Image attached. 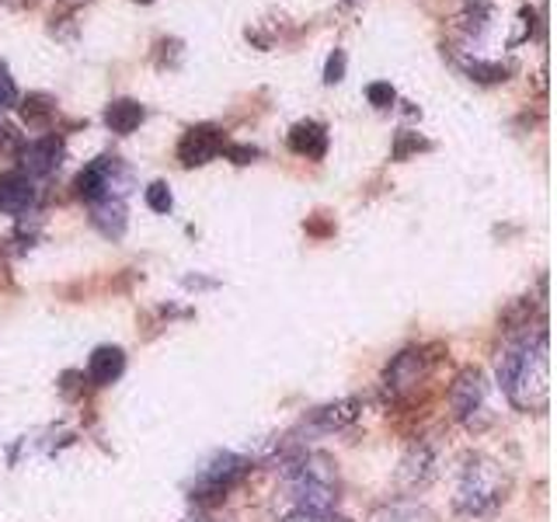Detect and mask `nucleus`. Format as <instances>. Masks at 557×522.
<instances>
[{"instance_id": "1", "label": "nucleus", "mask_w": 557, "mask_h": 522, "mask_svg": "<svg viewBox=\"0 0 557 522\" xmlns=\"http://www.w3.org/2000/svg\"><path fill=\"white\" fill-rule=\"evenodd\" d=\"M498 383L509 405L527 414H544L550 408V359H547V331L522 335L505 345L498 356Z\"/></svg>"}, {"instance_id": "2", "label": "nucleus", "mask_w": 557, "mask_h": 522, "mask_svg": "<svg viewBox=\"0 0 557 522\" xmlns=\"http://www.w3.org/2000/svg\"><path fill=\"white\" fill-rule=\"evenodd\" d=\"M286 498L293 512H313L327 515L338 509L342 501V481L338 463L327 452H304L286 467Z\"/></svg>"}, {"instance_id": "3", "label": "nucleus", "mask_w": 557, "mask_h": 522, "mask_svg": "<svg viewBox=\"0 0 557 522\" xmlns=\"http://www.w3.org/2000/svg\"><path fill=\"white\" fill-rule=\"evenodd\" d=\"M512 495V474L495 457L484 452H470L460 467L457 495H453V509L467 519H487L495 515Z\"/></svg>"}, {"instance_id": "4", "label": "nucleus", "mask_w": 557, "mask_h": 522, "mask_svg": "<svg viewBox=\"0 0 557 522\" xmlns=\"http://www.w3.org/2000/svg\"><path fill=\"white\" fill-rule=\"evenodd\" d=\"M133 185V174L129 167L119 164V157H98V161L87 164L81 174H77V196L91 206L98 199H122Z\"/></svg>"}, {"instance_id": "5", "label": "nucleus", "mask_w": 557, "mask_h": 522, "mask_svg": "<svg viewBox=\"0 0 557 522\" xmlns=\"http://www.w3.org/2000/svg\"><path fill=\"white\" fill-rule=\"evenodd\" d=\"M248 474H251V460L248 457H237V452H216V457L196 474V481H191L188 492L196 501L220 498V495L231 492V487H237Z\"/></svg>"}, {"instance_id": "6", "label": "nucleus", "mask_w": 557, "mask_h": 522, "mask_svg": "<svg viewBox=\"0 0 557 522\" xmlns=\"http://www.w3.org/2000/svg\"><path fill=\"white\" fill-rule=\"evenodd\" d=\"M422 376H425V352L422 348H405V352L387 365V373H383V390L397 400L408 390H414L418 383H422Z\"/></svg>"}, {"instance_id": "7", "label": "nucleus", "mask_w": 557, "mask_h": 522, "mask_svg": "<svg viewBox=\"0 0 557 522\" xmlns=\"http://www.w3.org/2000/svg\"><path fill=\"white\" fill-rule=\"evenodd\" d=\"M484 394H487V383L481 370H463L449 387V408L457 422H470L481 408H484Z\"/></svg>"}, {"instance_id": "8", "label": "nucleus", "mask_w": 557, "mask_h": 522, "mask_svg": "<svg viewBox=\"0 0 557 522\" xmlns=\"http://www.w3.org/2000/svg\"><path fill=\"white\" fill-rule=\"evenodd\" d=\"M223 147H226L223 133L216 126H191V129H185L182 144H178V161L185 167H202L213 161Z\"/></svg>"}, {"instance_id": "9", "label": "nucleus", "mask_w": 557, "mask_h": 522, "mask_svg": "<svg viewBox=\"0 0 557 522\" xmlns=\"http://www.w3.org/2000/svg\"><path fill=\"white\" fill-rule=\"evenodd\" d=\"M63 139L60 136H42L32 139V144L22 147V171L28 178H49L52 171L63 164Z\"/></svg>"}, {"instance_id": "10", "label": "nucleus", "mask_w": 557, "mask_h": 522, "mask_svg": "<svg viewBox=\"0 0 557 522\" xmlns=\"http://www.w3.org/2000/svg\"><path fill=\"white\" fill-rule=\"evenodd\" d=\"M435 477V452L432 446L418 443L405 452V460L397 467V487L400 492H422V487Z\"/></svg>"}, {"instance_id": "11", "label": "nucleus", "mask_w": 557, "mask_h": 522, "mask_svg": "<svg viewBox=\"0 0 557 522\" xmlns=\"http://www.w3.org/2000/svg\"><path fill=\"white\" fill-rule=\"evenodd\" d=\"M35 206V182L25 171H8L0 174V213L22 216Z\"/></svg>"}, {"instance_id": "12", "label": "nucleus", "mask_w": 557, "mask_h": 522, "mask_svg": "<svg viewBox=\"0 0 557 522\" xmlns=\"http://www.w3.org/2000/svg\"><path fill=\"white\" fill-rule=\"evenodd\" d=\"M122 373H126V352H122L119 345H101L91 352V359H87V380H91L95 387H109Z\"/></svg>"}, {"instance_id": "13", "label": "nucleus", "mask_w": 557, "mask_h": 522, "mask_svg": "<svg viewBox=\"0 0 557 522\" xmlns=\"http://www.w3.org/2000/svg\"><path fill=\"white\" fill-rule=\"evenodd\" d=\"M362 411V400L359 397H345V400H335V405H324L318 411H310L307 418V425L313 432H335V428H345V425H352L356 418Z\"/></svg>"}, {"instance_id": "14", "label": "nucleus", "mask_w": 557, "mask_h": 522, "mask_svg": "<svg viewBox=\"0 0 557 522\" xmlns=\"http://www.w3.org/2000/svg\"><path fill=\"white\" fill-rule=\"evenodd\" d=\"M289 150L307 157V161H321V157L327 153V129L321 126V122H296V126L289 129Z\"/></svg>"}, {"instance_id": "15", "label": "nucleus", "mask_w": 557, "mask_h": 522, "mask_svg": "<svg viewBox=\"0 0 557 522\" xmlns=\"http://www.w3.org/2000/svg\"><path fill=\"white\" fill-rule=\"evenodd\" d=\"M91 223L101 237L119 240L126 234V206H122V199H98L91 202Z\"/></svg>"}, {"instance_id": "16", "label": "nucleus", "mask_w": 557, "mask_h": 522, "mask_svg": "<svg viewBox=\"0 0 557 522\" xmlns=\"http://www.w3.org/2000/svg\"><path fill=\"white\" fill-rule=\"evenodd\" d=\"M147 119V109L139 101H133V98H119V101H112L109 109H104V126H109L112 133H119V136H129L133 129H139V122Z\"/></svg>"}, {"instance_id": "17", "label": "nucleus", "mask_w": 557, "mask_h": 522, "mask_svg": "<svg viewBox=\"0 0 557 522\" xmlns=\"http://www.w3.org/2000/svg\"><path fill=\"white\" fill-rule=\"evenodd\" d=\"M370 522H440L432 509L414 501H394V505H380V509L370 515Z\"/></svg>"}, {"instance_id": "18", "label": "nucleus", "mask_w": 557, "mask_h": 522, "mask_svg": "<svg viewBox=\"0 0 557 522\" xmlns=\"http://www.w3.org/2000/svg\"><path fill=\"white\" fill-rule=\"evenodd\" d=\"M52 112H57V104H52V98H46V95H32L22 104V115H25V122H32V126H42V122H49Z\"/></svg>"}, {"instance_id": "19", "label": "nucleus", "mask_w": 557, "mask_h": 522, "mask_svg": "<svg viewBox=\"0 0 557 522\" xmlns=\"http://www.w3.org/2000/svg\"><path fill=\"white\" fill-rule=\"evenodd\" d=\"M147 206L153 209V213H171V206H174L171 188H168L164 182H153V185L147 188Z\"/></svg>"}, {"instance_id": "20", "label": "nucleus", "mask_w": 557, "mask_h": 522, "mask_svg": "<svg viewBox=\"0 0 557 522\" xmlns=\"http://www.w3.org/2000/svg\"><path fill=\"white\" fill-rule=\"evenodd\" d=\"M366 98H370V104H376V109H391V104L397 101V91L387 80H376V84L366 87Z\"/></svg>"}, {"instance_id": "21", "label": "nucleus", "mask_w": 557, "mask_h": 522, "mask_svg": "<svg viewBox=\"0 0 557 522\" xmlns=\"http://www.w3.org/2000/svg\"><path fill=\"white\" fill-rule=\"evenodd\" d=\"M470 74H474L478 80H505V66L502 63H481V60H467L463 63Z\"/></svg>"}, {"instance_id": "22", "label": "nucleus", "mask_w": 557, "mask_h": 522, "mask_svg": "<svg viewBox=\"0 0 557 522\" xmlns=\"http://www.w3.org/2000/svg\"><path fill=\"white\" fill-rule=\"evenodd\" d=\"M14 101H17V87H14V77L8 74V66L0 63V112L11 109Z\"/></svg>"}, {"instance_id": "23", "label": "nucleus", "mask_w": 557, "mask_h": 522, "mask_svg": "<svg viewBox=\"0 0 557 522\" xmlns=\"http://www.w3.org/2000/svg\"><path fill=\"white\" fill-rule=\"evenodd\" d=\"M342 77H345V52H342V49H335V52H331V57H327L324 80H327V84H338Z\"/></svg>"}, {"instance_id": "24", "label": "nucleus", "mask_w": 557, "mask_h": 522, "mask_svg": "<svg viewBox=\"0 0 557 522\" xmlns=\"http://www.w3.org/2000/svg\"><path fill=\"white\" fill-rule=\"evenodd\" d=\"M278 522H345L338 512H327V515H313V512H289L286 519H278Z\"/></svg>"}, {"instance_id": "25", "label": "nucleus", "mask_w": 557, "mask_h": 522, "mask_svg": "<svg viewBox=\"0 0 557 522\" xmlns=\"http://www.w3.org/2000/svg\"><path fill=\"white\" fill-rule=\"evenodd\" d=\"M226 157H231L234 164H251L258 157V150L255 147H226Z\"/></svg>"}, {"instance_id": "26", "label": "nucleus", "mask_w": 557, "mask_h": 522, "mask_svg": "<svg viewBox=\"0 0 557 522\" xmlns=\"http://www.w3.org/2000/svg\"><path fill=\"white\" fill-rule=\"evenodd\" d=\"M17 147V133L14 126H8L4 119H0V150H14Z\"/></svg>"}]
</instances>
